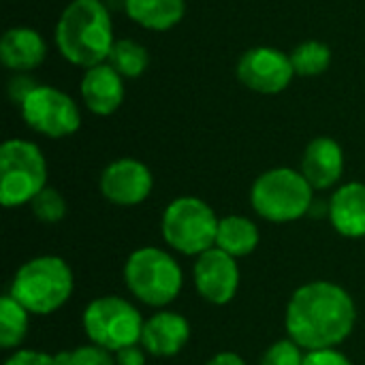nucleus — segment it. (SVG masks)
<instances>
[{"label":"nucleus","mask_w":365,"mask_h":365,"mask_svg":"<svg viewBox=\"0 0 365 365\" xmlns=\"http://www.w3.org/2000/svg\"><path fill=\"white\" fill-rule=\"evenodd\" d=\"M357 308L346 289L317 280L299 287L287 306L289 338L306 351L336 349L355 329Z\"/></svg>","instance_id":"1"},{"label":"nucleus","mask_w":365,"mask_h":365,"mask_svg":"<svg viewBox=\"0 0 365 365\" xmlns=\"http://www.w3.org/2000/svg\"><path fill=\"white\" fill-rule=\"evenodd\" d=\"M113 26L101 0H73L56 26V45L64 60L92 68L103 64L113 47Z\"/></svg>","instance_id":"2"},{"label":"nucleus","mask_w":365,"mask_h":365,"mask_svg":"<svg viewBox=\"0 0 365 365\" xmlns=\"http://www.w3.org/2000/svg\"><path fill=\"white\" fill-rule=\"evenodd\" d=\"M73 272L60 257L45 255L24 263L13 276L9 295L30 314H51L73 295Z\"/></svg>","instance_id":"3"},{"label":"nucleus","mask_w":365,"mask_h":365,"mask_svg":"<svg viewBox=\"0 0 365 365\" xmlns=\"http://www.w3.org/2000/svg\"><path fill=\"white\" fill-rule=\"evenodd\" d=\"M312 190L302 171L278 167L255 180L250 203L252 210L269 222H293L310 212Z\"/></svg>","instance_id":"4"},{"label":"nucleus","mask_w":365,"mask_h":365,"mask_svg":"<svg viewBox=\"0 0 365 365\" xmlns=\"http://www.w3.org/2000/svg\"><path fill=\"white\" fill-rule=\"evenodd\" d=\"M124 280L139 302L152 308H165L180 295L184 276L169 252L143 246L126 259Z\"/></svg>","instance_id":"5"},{"label":"nucleus","mask_w":365,"mask_h":365,"mask_svg":"<svg viewBox=\"0 0 365 365\" xmlns=\"http://www.w3.org/2000/svg\"><path fill=\"white\" fill-rule=\"evenodd\" d=\"M47 186V163L38 145L9 139L0 148V201L4 207L30 203Z\"/></svg>","instance_id":"6"},{"label":"nucleus","mask_w":365,"mask_h":365,"mask_svg":"<svg viewBox=\"0 0 365 365\" xmlns=\"http://www.w3.org/2000/svg\"><path fill=\"white\" fill-rule=\"evenodd\" d=\"M220 218L197 197H180L171 201L163 214V240L182 255H203L216 246Z\"/></svg>","instance_id":"7"},{"label":"nucleus","mask_w":365,"mask_h":365,"mask_svg":"<svg viewBox=\"0 0 365 365\" xmlns=\"http://www.w3.org/2000/svg\"><path fill=\"white\" fill-rule=\"evenodd\" d=\"M143 325L145 321L141 319L139 310L118 295L96 297L83 310V329L88 338L92 344H98L111 353H118L130 344H139Z\"/></svg>","instance_id":"8"},{"label":"nucleus","mask_w":365,"mask_h":365,"mask_svg":"<svg viewBox=\"0 0 365 365\" xmlns=\"http://www.w3.org/2000/svg\"><path fill=\"white\" fill-rule=\"evenodd\" d=\"M19 109L24 122L34 133L49 139L71 137L81 126L77 103L66 92L51 86H36Z\"/></svg>","instance_id":"9"},{"label":"nucleus","mask_w":365,"mask_h":365,"mask_svg":"<svg viewBox=\"0 0 365 365\" xmlns=\"http://www.w3.org/2000/svg\"><path fill=\"white\" fill-rule=\"evenodd\" d=\"M237 79L252 92L278 94L289 88L295 68L291 56L276 47H252L237 62Z\"/></svg>","instance_id":"10"},{"label":"nucleus","mask_w":365,"mask_h":365,"mask_svg":"<svg viewBox=\"0 0 365 365\" xmlns=\"http://www.w3.org/2000/svg\"><path fill=\"white\" fill-rule=\"evenodd\" d=\"M98 186L107 201L130 207L143 203L150 197L154 178L141 160L118 158L103 169Z\"/></svg>","instance_id":"11"},{"label":"nucleus","mask_w":365,"mask_h":365,"mask_svg":"<svg viewBox=\"0 0 365 365\" xmlns=\"http://www.w3.org/2000/svg\"><path fill=\"white\" fill-rule=\"evenodd\" d=\"M192 276L199 295L216 306L229 304L240 289V267L235 259L216 246L197 257Z\"/></svg>","instance_id":"12"},{"label":"nucleus","mask_w":365,"mask_h":365,"mask_svg":"<svg viewBox=\"0 0 365 365\" xmlns=\"http://www.w3.org/2000/svg\"><path fill=\"white\" fill-rule=\"evenodd\" d=\"M344 173V152L336 139L317 137L302 156V175L314 190H327L340 182Z\"/></svg>","instance_id":"13"},{"label":"nucleus","mask_w":365,"mask_h":365,"mask_svg":"<svg viewBox=\"0 0 365 365\" xmlns=\"http://www.w3.org/2000/svg\"><path fill=\"white\" fill-rule=\"evenodd\" d=\"M79 90L86 107L96 115H111L124 101L122 75L109 62L86 68Z\"/></svg>","instance_id":"14"},{"label":"nucleus","mask_w":365,"mask_h":365,"mask_svg":"<svg viewBox=\"0 0 365 365\" xmlns=\"http://www.w3.org/2000/svg\"><path fill=\"white\" fill-rule=\"evenodd\" d=\"M190 340V323L169 310H160L150 317L143 325L141 346L154 357H173Z\"/></svg>","instance_id":"15"},{"label":"nucleus","mask_w":365,"mask_h":365,"mask_svg":"<svg viewBox=\"0 0 365 365\" xmlns=\"http://www.w3.org/2000/svg\"><path fill=\"white\" fill-rule=\"evenodd\" d=\"M47 56L45 38L26 26L9 28L0 38V60L15 73H28L43 64Z\"/></svg>","instance_id":"16"},{"label":"nucleus","mask_w":365,"mask_h":365,"mask_svg":"<svg viewBox=\"0 0 365 365\" xmlns=\"http://www.w3.org/2000/svg\"><path fill=\"white\" fill-rule=\"evenodd\" d=\"M331 227L344 237H365V184L349 182L329 199Z\"/></svg>","instance_id":"17"},{"label":"nucleus","mask_w":365,"mask_h":365,"mask_svg":"<svg viewBox=\"0 0 365 365\" xmlns=\"http://www.w3.org/2000/svg\"><path fill=\"white\" fill-rule=\"evenodd\" d=\"M124 11L135 24L148 30L163 32L182 21L186 13V2L184 0H124Z\"/></svg>","instance_id":"18"},{"label":"nucleus","mask_w":365,"mask_h":365,"mask_svg":"<svg viewBox=\"0 0 365 365\" xmlns=\"http://www.w3.org/2000/svg\"><path fill=\"white\" fill-rule=\"evenodd\" d=\"M259 229L250 218L244 216H225L218 222V233H216V248L222 252L231 255L233 259L237 257H248L250 252L257 250L259 246Z\"/></svg>","instance_id":"19"},{"label":"nucleus","mask_w":365,"mask_h":365,"mask_svg":"<svg viewBox=\"0 0 365 365\" xmlns=\"http://www.w3.org/2000/svg\"><path fill=\"white\" fill-rule=\"evenodd\" d=\"M28 317L30 312L9 293L0 299V346L4 351L17 349L26 340Z\"/></svg>","instance_id":"20"},{"label":"nucleus","mask_w":365,"mask_h":365,"mask_svg":"<svg viewBox=\"0 0 365 365\" xmlns=\"http://www.w3.org/2000/svg\"><path fill=\"white\" fill-rule=\"evenodd\" d=\"M107 62L122 75V77H139L145 73L148 64H150V53L148 49L133 41V38H120L113 43L111 53L107 58Z\"/></svg>","instance_id":"21"},{"label":"nucleus","mask_w":365,"mask_h":365,"mask_svg":"<svg viewBox=\"0 0 365 365\" xmlns=\"http://www.w3.org/2000/svg\"><path fill=\"white\" fill-rule=\"evenodd\" d=\"M291 62L295 75L314 77L329 68L331 64V49L321 41H304L291 51Z\"/></svg>","instance_id":"22"},{"label":"nucleus","mask_w":365,"mask_h":365,"mask_svg":"<svg viewBox=\"0 0 365 365\" xmlns=\"http://www.w3.org/2000/svg\"><path fill=\"white\" fill-rule=\"evenodd\" d=\"M30 210L32 214L45 222V225H56L66 216V201L64 197L56 190L45 186L32 201H30Z\"/></svg>","instance_id":"23"},{"label":"nucleus","mask_w":365,"mask_h":365,"mask_svg":"<svg viewBox=\"0 0 365 365\" xmlns=\"http://www.w3.org/2000/svg\"><path fill=\"white\" fill-rule=\"evenodd\" d=\"M60 365H115V355L98 344H83L56 355Z\"/></svg>","instance_id":"24"},{"label":"nucleus","mask_w":365,"mask_h":365,"mask_svg":"<svg viewBox=\"0 0 365 365\" xmlns=\"http://www.w3.org/2000/svg\"><path fill=\"white\" fill-rule=\"evenodd\" d=\"M304 349L295 344L291 338L289 340H278L274 342L261 357L259 365H304Z\"/></svg>","instance_id":"25"},{"label":"nucleus","mask_w":365,"mask_h":365,"mask_svg":"<svg viewBox=\"0 0 365 365\" xmlns=\"http://www.w3.org/2000/svg\"><path fill=\"white\" fill-rule=\"evenodd\" d=\"M36 86L38 83L30 75H26V73H17L15 77H11L9 79V98H11V103L21 107V103L34 92Z\"/></svg>","instance_id":"26"},{"label":"nucleus","mask_w":365,"mask_h":365,"mask_svg":"<svg viewBox=\"0 0 365 365\" xmlns=\"http://www.w3.org/2000/svg\"><path fill=\"white\" fill-rule=\"evenodd\" d=\"M4 365H60L56 355L41 351H15Z\"/></svg>","instance_id":"27"},{"label":"nucleus","mask_w":365,"mask_h":365,"mask_svg":"<svg viewBox=\"0 0 365 365\" xmlns=\"http://www.w3.org/2000/svg\"><path fill=\"white\" fill-rule=\"evenodd\" d=\"M304 365H353L346 355H342L336 349H321V351H308L304 355Z\"/></svg>","instance_id":"28"},{"label":"nucleus","mask_w":365,"mask_h":365,"mask_svg":"<svg viewBox=\"0 0 365 365\" xmlns=\"http://www.w3.org/2000/svg\"><path fill=\"white\" fill-rule=\"evenodd\" d=\"M113 355H115V365H145V353L143 346L139 344L124 346Z\"/></svg>","instance_id":"29"},{"label":"nucleus","mask_w":365,"mask_h":365,"mask_svg":"<svg viewBox=\"0 0 365 365\" xmlns=\"http://www.w3.org/2000/svg\"><path fill=\"white\" fill-rule=\"evenodd\" d=\"M205 365H246V361L235 353H218Z\"/></svg>","instance_id":"30"}]
</instances>
